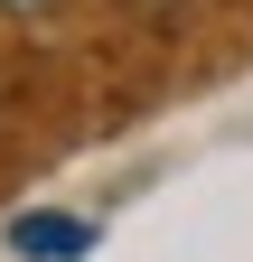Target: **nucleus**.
<instances>
[{
	"label": "nucleus",
	"mask_w": 253,
	"mask_h": 262,
	"mask_svg": "<svg viewBox=\"0 0 253 262\" xmlns=\"http://www.w3.org/2000/svg\"><path fill=\"white\" fill-rule=\"evenodd\" d=\"M19 253H85L94 244V225H75V215H19V234H10Z\"/></svg>",
	"instance_id": "1"
},
{
	"label": "nucleus",
	"mask_w": 253,
	"mask_h": 262,
	"mask_svg": "<svg viewBox=\"0 0 253 262\" xmlns=\"http://www.w3.org/2000/svg\"><path fill=\"white\" fill-rule=\"evenodd\" d=\"M0 10H10V19H38V10H47V0H0Z\"/></svg>",
	"instance_id": "2"
}]
</instances>
